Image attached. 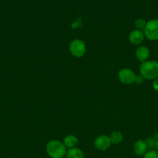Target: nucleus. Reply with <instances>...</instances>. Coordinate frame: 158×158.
I'll use <instances>...</instances> for the list:
<instances>
[{"label":"nucleus","instance_id":"f257e3e1","mask_svg":"<svg viewBox=\"0 0 158 158\" xmlns=\"http://www.w3.org/2000/svg\"><path fill=\"white\" fill-rule=\"evenodd\" d=\"M139 73L146 80H155L158 77V62L155 60L143 62L139 67Z\"/></svg>","mask_w":158,"mask_h":158},{"label":"nucleus","instance_id":"f03ea898","mask_svg":"<svg viewBox=\"0 0 158 158\" xmlns=\"http://www.w3.org/2000/svg\"><path fill=\"white\" fill-rule=\"evenodd\" d=\"M46 153L51 158H64L67 154V148L63 143L57 140L50 141L46 144Z\"/></svg>","mask_w":158,"mask_h":158},{"label":"nucleus","instance_id":"7ed1b4c3","mask_svg":"<svg viewBox=\"0 0 158 158\" xmlns=\"http://www.w3.org/2000/svg\"><path fill=\"white\" fill-rule=\"evenodd\" d=\"M143 32L149 40H158V19H151L147 22Z\"/></svg>","mask_w":158,"mask_h":158},{"label":"nucleus","instance_id":"20e7f679","mask_svg":"<svg viewBox=\"0 0 158 158\" xmlns=\"http://www.w3.org/2000/svg\"><path fill=\"white\" fill-rule=\"evenodd\" d=\"M69 49L71 55L79 58L85 55L86 52V46H85V43L81 40H74L70 43Z\"/></svg>","mask_w":158,"mask_h":158},{"label":"nucleus","instance_id":"39448f33","mask_svg":"<svg viewBox=\"0 0 158 158\" xmlns=\"http://www.w3.org/2000/svg\"><path fill=\"white\" fill-rule=\"evenodd\" d=\"M119 79L120 82H122L124 84H132L135 83L136 75L134 73L133 70L128 68L121 69L119 72Z\"/></svg>","mask_w":158,"mask_h":158},{"label":"nucleus","instance_id":"423d86ee","mask_svg":"<svg viewBox=\"0 0 158 158\" xmlns=\"http://www.w3.org/2000/svg\"><path fill=\"white\" fill-rule=\"evenodd\" d=\"M111 144V140H110L109 137H108L106 135L99 136L94 141V148L101 151H106L107 149H108L110 148Z\"/></svg>","mask_w":158,"mask_h":158},{"label":"nucleus","instance_id":"0eeeda50","mask_svg":"<svg viewBox=\"0 0 158 158\" xmlns=\"http://www.w3.org/2000/svg\"><path fill=\"white\" fill-rule=\"evenodd\" d=\"M144 32L143 31L138 30V29H135L133 30L129 34V41L133 45H139L141 44L144 40Z\"/></svg>","mask_w":158,"mask_h":158},{"label":"nucleus","instance_id":"6e6552de","mask_svg":"<svg viewBox=\"0 0 158 158\" xmlns=\"http://www.w3.org/2000/svg\"><path fill=\"white\" fill-rule=\"evenodd\" d=\"M150 49L147 47V46H141L136 49V56L137 57L138 60L140 62L143 63V62L147 61V60L150 57Z\"/></svg>","mask_w":158,"mask_h":158},{"label":"nucleus","instance_id":"1a4fd4ad","mask_svg":"<svg viewBox=\"0 0 158 158\" xmlns=\"http://www.w3.org/2000/svg\"><path fill=\"white\" fill-rule=\"evenodd\" d=\"M147 145L146 141L143 140H138L133 145L134 153L138 156H143L147 152Z\"/></svg>","mask_w":158,"mask_h":158},{"label":"nucleus","instance_id":"9d476101","mask_svg":"<svg viewBox=\"0 0 158 158\" xmlns=\"http://www.w3.org/2000/svg\"><path fill=\"white\" fill-rule=\"evenodd\" d=\"M77 143H78V140L77 137L74 135H68L64 139V144L66 147V148L68 149H71L77 146Z\"/></svg>","mask_w":158,"mask_h":158},{"label":"nucleus","instance_id":"9b49d317","mask_svg":"<svg viewBox=\"0 0 158 158\" xmlns=\"http://www.w3.org/2000/svg\"><path fill=\"white\" fill-rule=\"evenodd\" d=\"M66 157L67 158H85V156H84L81 150L76 148L68 150V152H67Z\"/></svg>","mask_w":158,"mask_h":158},{"label":"nucleus","instance_id":"f8f14e48","mask_svg":"<svg viewBox=\"0 0 158 158\" xmlns=\"http://www.w3.org/2000/svg\"><path fill=\"white\" fill-rule=\"evenodd\" d=\"M110 140H111L112 143H114V144H118V143H121L123 140V136H122V133H120L119 131H113L109 137Z\"/></svg>","mask_w":158,"mask_h":158},{"label":"nucleus","instance_id":"ddd939ff","mask_svg":"<svg viewBox=\"0 0 158 158\" xmlns=\"http://www.w3.org/2000/svg\"><path fill=\"white\" fill-rule=\"evenodd\" d=\"M147 22L144 19L139 18L135 21V26H136V29H138V30L143 31L146 27V25H147Z\"/></svg>","mask_w":158,"mask_h":158},{"label":"nucleus","instance_id":"4468645a","mask_svg":"<svg viewBox=\"0 0 158 158\" xmlns=\"http://www.w3.org/2000/svg\"><path fill=\"white\" fill-rule=\"evenodd\" d=\"M143 158H158V151L150 150L144 154Z\"/></svg>","mask_w":158,"mask_h":158},{"label":"nucleus","instance_id":"2eb2a0df","mask_svg":"<svg viewBox=\"0 0 158 158\" xmlns=\"http://www.w3.org/2000/svg\"><path fill=\"white\" fill-rule=\"evenodd\" d=\"M156 140L154 138H148L146 140V143L148 148H153V147H156Z\"/></svg>","mask_w":158,"mask_h":158},{"label":"nucleus","instance_id":"dca6fc26","mask_svg":"<svg viewBox=\"0 0 158 158\" xmlns=\"http://www.w3.org/2000/svg\"><path fill=\"white\" fill-rule=\"evenodd\" d=\"M144 78L141 75H138L136 77V80H135V83L136 84H141V83H143Z\"/></svg>","mask_w":158,"mask_h":158},{"label":"nucleus","instance_id":"f3484780","mask_svg":"<svg viewBox=\"0 0 158 158\" xmlns=\"http://www.w3.org/2000/svg\"><path fill=\"white\" fill-rule=\"evenodd\" d=\"M153 88L154 90L158 91V77L153 80Z\"/></svg>","mask_w":158,"mask_h":158},{"label":"nucleus","instance_id":"a211bd4d","mask_svg":"<svg viewBox=\"0 0 158 158\" xmlns=\"http://www.w3.org/2000/svg\"><path fill=\"white\" fill-rule=\"evenodd\" d=\"M156 151H158V139H157V140H156Z\"/></svg>","mask_w":158,"mask_h":158}]
</instances>
